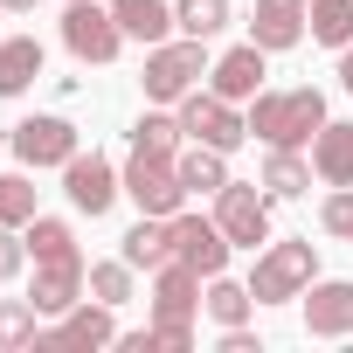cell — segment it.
<instances>
[{
  "mask_svg": "<svg viewBox=\"0 0 353 353\" xmlns=\"http://www.w3.org/2000/svg\"><path fill=\"white\" fill-rule=\"evenodd\" d=\"M28 263H35V256H28L21 229H8V222H0V284H14V277H21Z\"/></svg>",
  "mask_w": 353,
  "mask_h": 353,
  "instance_id": "d6a6232c",
  "label": "cell"
},
{
  "mask_svg": "<svg viewBox=\"0 0 353 353\" xmlns=\"http://www.w3.org/2000/svg\"><path fill=\"white\" fill-rule=\"evenodd\" d=\"M305 332L312 339H353V277H312L305 284Z\"/></svg>",
  "mask_w": 353,
  "mask_h": 353,
  "instance_id": "7c38bea8",
  "label": "cell"
},
{
  "mask_svg": "<svg viewBox=\"0 0 353 353\" xmlns=\"http://www.w3.org/2000/svg\"><path fill=\"white\" fill-rule=\"evenodd\" d=\"M8 152H14L28 173H49V166L63 173V166L83 152V139H77V125H70L63 111H28V118L8 132Z\"/></svg>",
  "mask_w": 353,
  "mask_h": 353,
  "instance_id": "5b68a950",
  "label": "cell"
},
{
  "mask_svg": "<svg viewBox=\"0 0 353 353\" xmlns=\"http://www.w3.org/2000/svg\"><path fill=\"white\" fill-rule=\"evenodd\" d=\"M201 312L215 319V325H250V312H256V291H250V277L236 284L229 270L222 277H208V291H201Z\"/></svg>",
  "mask_w": 353,
  "mask_h": 353,
  "instance_id": "cb8c5ba5",
  "label": "cell"
},
{
  "mask_svg": "<svg viewBox=\"0 0 353 353\" xmlns=\"http://www.w3.org/2000/svg\"><path fill=\"white\" fill-rule=\"evenodd\" d=\"M305 14H312V0H256V8H250V42L270 49V56H284V49H298L312 35Z\"/></svg>",
  "mask_w": 353,
  "mask_h": 353,
  "instance_id": "5bb4252c",
  "label": "cell"
},
{
  "mask_svg": "<svg viewBox=\"0 0 353 353\" xmlns=\"http://www.w3.org/2000/svg\"><path fill=\"white\" fill-rule=\"evenodd\" d=\"M208 70H215L208 42H194V35H166V42H152V49H145L139 90H145V104H181L188 90H201V83H208Z\"/></svg>",
  "mask_w": 353,
  "mask_h": 353,
  "instance_id": "7a4b0ae2",
  "label": "cell"
},
{
  "mask_svg": "<svg viewBox=\"0 0 353 353\" xmlns=\"http://www.w3.org/2000/svg\"><path fill=\"white\" fill-rule=\"evenodd\" d=\"M201 284H208V277H201L194 263L166 256V263L152 270V298H145L152 319H194V312H201Z\"/></svg>",
  "mask_w": 353,
  "mask_h": 353,
  "instance_id": "2e32d148",
  "label": "cell"
},
{
  "mask_svg": "<svg viewBox=\"0 0 353 353\" xmlns=\"http://www.w3.org/2000/svg\"><path fill=\"white\" fill-rule=\"evenodd\" d=\"M312 181H319V173H312L305 145H263V188H270V201H298Z\"/></svg>",
  "mask_w": 353,
  "mask_h": 353,
  "instance_id": "7402d4cb",
  "label": "cell"
},
{
  "mask_svg": "<svg viewBox=\"0 0 353 353\" xmlns=\"http://www.w3.org/2000/svg\"><path fill=\"white\" fill-rule=\"evenodd\" d=\"M0 21H8V8H0ZM0 35H8V28H0Z\"/></svg>",
  "mask_w": 353,
  "mask_h": 353,
  "instance_id": "8d00e7d4",
  "label": "cell"
},
{
  "mask_svg": "<svg viewBox=\"0 0 353 353\" xmlns=\"http://www.w3.org/2000/svg\"><path fill=\"white\" fill-rule=\"evenodd\" d=\"M188 145V132H181V111H173V104H145L139 111V125H132V152H181Z\"/></svg>",
  "mask_w": 353,
  "mask_h": 353,
  "instance_id": "603a6c76",
  "label": "cell"
},
{
  "mask_svg": "<svg viewBox=\"0 0 353 353\" xmlns=\"http://www.w3.org/2000/svg\"><path fill=\"white\" fill-rule=\"evenodd\" d=\"M305 28H312L319 49H346V42H353V0H312Z\"/></svg>",
  "mask_w": 353,
  "mask_h": 353,
  "instance_id": "83f0119b",
  "label": "cell"
},
{
  "mask_svg": "<svg viewBox=\"0 0 353 353\" xmlns=\"http://www.w3.org/2000/svg\"><path fill=\"white\" fill-rule=\"evenodd\" d=\"M319 229H325V236H339V243H353V188H332V194H325Z\"/></svg>",
  "mask_w": 353,
  "mask_h": 353,
  "instance_id": "4dcf8cb0",
  "label": "cell"
},
{
  "mask_svg": "<svg viewBox=\"0 0 353 353\" xmlns=\"http://www.w3.org/2000/svg\"><path fill=\"white\" fill-rule=\"evenodd\" d=\"M263 77H270V49H256V42H236V49H222V56H215V70H208V90H215V97H229V104H250V97L263 90Z\"/></svg>",
  "mask_w": 353,
  "mask_h": 353,
  "instance_id": "4fadbf2b",
  "label": "cell"
},
{
  "mask_svg": "<svg viewBox=\"0 0 353 353\" xmlns=\"http://www.w3.org/2000/svg\"><path fill=\"white\" fill-rule=\"evenodd\" d=\"M222 353H263V339L250 325H222Z\"/></svg>",
  "mask_w": 353,
  "mask_h": 353,
  "instance_id": "836d02e7",
  "label": "cell"
},
{
  "mask_svg": "<svg viewBox=\"0 0 353 353\" xmlns=\"http://www.w3.org/2000/svg\"><path fill=\"white\" fill-rule=\"evenodd\" d=\"M21 243H28V256H35V263L83 256V250H77V229H70L63 215H35V222H21Z\"/></svg>",
  "mask_w": 353,
  "mask_h": 353,
  "instance_id": "d4e9b609",
  "label": "cell"
},
{
  "mask_svg": "<svg viewBox=\"0 0 353 353\" xmlns=\"http://www.w3.org/2000/svg\"><path fill=\"white\" fill-rule=\"evenodd\" d=\"M125 201L139 215H181L188 208V188H181V166L166 152H132L125 159Z\"/></svg>",
  "mask_w": 353,
  "mask_h": 353,
  "instance_id": "8992f818",
  "label": "cell"
},
{
  "mask_svg": "<svg viewBox=\"0 0 353 353\" xmlns=\"http://www.w3.org/2000/svg\"><path fill=\"white\" fill-rule=\"evenodd\" d=\"M173 21H181V35H194V42H215L236 21V8L229 0H173Z\"/></svg>",
  "mask_w": 353,
  "mask_h": 353,
  "instance_id": "4316f807",
  "label": "cell"
},
{
  "mask_svg": "<svg viewBox=\"0 0 353 353\" xmlns=\"http://www.w3.org/2000/svg\"><path fill=\"white\" fill-rule=\"evenodd\" d=\"M35 339H42L35 298H0V353H28Z\"/></svg>",
  "mask_w": 353,
  "mask_h": 353,
  "instance_id": "484cf974",
  "label": "cell"
},
{
  "mask_svg": "<svg viewBox=\"0 0 353 353\" xmlns=\"http://www.w3.org/2000/svg\"><path fill=\"white\" fill-rule=\"evenodd\" d=\"M83 291H90V263H83V256L35 263V284H28V298H35V312H42V319H63V312H70Z\"/></svg>",
  "mask_w": 353,
  "mask_h": 353,
  "instance_id": "9a60e30c",
  "label": "cell"
},
{
  "mask_svg": "<svg viewBox=\"0 0 353 353\" xmlns=\"http://www.w3.org/2000/svg\"><path fill=\"white\" fill-rule=\"evenodd\" d=\"M215 222H222V236L236 243V250H263L270 243V188L263 181H229L222 194H215Z\"/></svg>",
  "mask_w": 353,
  "mask_h": 353,
  "instance_id": "ba28073f",
  "label": "cell"
},
{
  "mask_svg": "<svg viewBox=\"0 0 353 353\" xmlns=\"http://www.w3.org/2000/svg\"><path fill=\"white\" fill-rule=\"evenodd\" d=\"M0 8H8V21H21V14H35L42 0H0Z\"/></svg>",
  "mask_w": 353,
  "mask_h": 353,
  "instance_id": "d590c367",
  "label": "cell"
},
{
  "mask_svg": "<svg viewBox=\"0 0 353 353\" xmlns=\"http://www.w3.org/2000/svg\"><path fill=\"white\" fill-rule=\"evenodd\" d=\"M312 173H319V188H353V125L325 118L319 139H312Z\"/></svg>",
  "mask_w": 353,
  "mask_h": 353,
  "instance_id": "d6986e66",
  "label": "cell"
},
{
  "mask_svg": "<svg viewBox=\"0 0 353 353\" xmlns=\"http://www.w3.org/2000/svg\"><path fill=\"white\" fill-rule=\"evenodd\" d=\"M173 111H181V132H188V139H201V145H215V152H236V145L250 139V118H243V104L215 97L208 83H201V90H188Z\"/></svg>",
  "mask_w": 353,
  "mask_h": 353,
  "instance_id": "52a82bcc",
  "label": "cell"
},
{
  "mask_svg": "<svg viewBox=\"0 0 353 353\" xmlns=\"http://www.w3.org/2000/svg\"><path fill=\"white\" fill-rule=\"evenodd\" d=\"M145 339H152V353H188L194 346V319H152Z\"/></svg>",
  "mask_w": 353,
  "mask_h": 353,
  "instance_id": "1f68e13d",
  "label": "cell"
},
{
  "mask_svg": "<svg viewBox=\"0 0 353 353\" xmlns=\"http://www.w3.org/2000/svg\"><path fill=\"white\" fill-rule=\"evenodd\" d=\"M90 298H104V305H132L139 298V270L125 263V256H104V263H90Z\"/></svg>",
  "mask_w": 353,
  "mask_h": 353,
  "instance_id": "f1b7e54d",
  "label": "cell"
},
{
  "mask_svg": "<svg viewBox=\"0 0 353 353\" xmlns=\"http://www.w3.org/2000/svg\"><path fill=\"white\" fill-rule=\"evenodd\" d=\"M35 346H118V305H104V298H77Z\"/></svg>",
  "mask_w": 353,
  "mask_h": 353,
  "instance_id": "8fae6325",
  "label": "cell"
},
{
  "mask_svg": "<svg viewBox=\"0 0 353 353\" xmlns=\"http://www.w3.org/2000/svg\"><path fill=\"white\" fill-rule=\"evenodd\" d=\"M319 277V243L312 236H270L263 250H256V263H250V291H256V305H291V298H305V284Z\"/></svg>",
  "mask_w": 353,
  "mask_h": 353,
  "instance_id": "3957f363",
  "label": "cell"
},
{
  "mask_svg": "<svg viewBox=\"0 0 353 353\" xmlns=\"http://www.w3.org/2000/svg\"><path fill=\"white\" fill-rule=\"evenodd\" d=\"M42 70H49V56H42V42L21 28V35H0V97H28L35 83H42Z\"/></svg>",
  "mask_w": 353,
  "mask_h": 353,
  "instance_id": "ac0fdd59",
  "label": "cell"
},
{
  "mask_svg": "<svg viewBox=\"0 0 353 353\" xmlns=\"http://www.w3.org/2000/svg\"><path fill=\"white\" fill-rule=\"evenodd\" d=\"M42 208H35V173L21 166V173H0V222L8 229H21V222H35Z\"/></svg>",
  "mask_w": 353,
  "mask_h": 353,
  "instance_id": "f546056e",
  "label": "cell"
},
{
  "mask_svg": "<svg viewBox=\"0 0 353 353\" xmlns=\"http://www.w3.org/2000/svg\"><path fill=\"white\" fill-rule=\"evenodd\" d=\"M118 256H125L132 270H159V263L173 256V215H139V222L118 236Z\"/></svg>",
  "mask_w": 353,
  "mask_h": 353,
  "instance_id": "44dd1931",
  "label": "cell"
},
{
  "mask_svg": "<svg viewBox=\"0 0 353 353\" xmlns=\"http://www.w3.org/2000/svg\"><path fill=\"white\" fill-rule=\"evenodd\" d=\"M173 256L194 263L201 277H222V270H229V256H236V243L222 236V222H215V215L181 208V215H173Z\"/></svg>",
  "mask_w": 353,
  "mask_h": 353,
  "instance_id": "30bf717a",
  "label": "cell"
},
{
  "mask_svg": "<svg viewBox=\"0 0 353 353\" xmlns=\"http://www.w3.org/2000/svg\"><path fill=\"white\" fill-rule=\"evenodd\" d=\"M111 14H118L125 42H139V49H152V42H166V35H181V21H173V0H111Z\"/></svg>",
  "mask_w": 353,
  "mask_h": 353,
  "instance_id": "ffe728a7",
  "label": "cell"
},
{
  "mask_svg": "<svg viewBox=\"0 0 353 353\" xmlns=\"http://www.w3.org/2000/svg\"><path fill=\"white\" fill-rule=\"evenodd\" d=\"M63 194H70L77 215L97 222V215H111V208L125 201V166H111V159L90 145V152H77V159L63 166Z\"/></svg>",
  "mask_w": 353,
  "mask_h": 353,
  "instance_id": "9c48e42d",
  "label": "cell"
},
{
  "mask_svg": "<svg viewBox=\"0 0 353 353\" xmlns=\"http://www.w3.org/2000/svg\"><path fill=\"white\" fill-rule=\"evenodd\" d=\"M63 49L83 70H104V63L125 56V28L111 14V0H70V8H63Z\"/></svg>",
  "mask_w": 353,
  "mask_h": 353,
  "instance_id": "277c9868",
  "label": "cell"
},
{
  "mask_svg": "<svg viewBox=\"0 0 353 353\" xmlns=\"http://www.w3.org/2000/svg\"><path fill=\"white\" fill-rule=\"evenodd\" d=\"M243 118H250V139H263V145H305L312 152V139H319V125L332 111H325V90L298 83V90H256L243 104Z\"/></svg>",
  "mask_w": 353,
  "mask_h": 353,
  "instance_id": "6da1fadb",
  "label": "cell"
},
{
  "mask_svg": "<svg viewBox=\"0 0 353 353\" xmlns=\"http://www.w3.org/2000/svg\"><path fill=\"white\" fill-rule=\"evenodd\" d=\"M173 166H181V188H188V201H215L236 173H229V152H215V145H201V139H188L181 152H173Z\"/></svg>",
  "mask_w": 353,
  "mask_h": 353,
  "instance_id": "e0dca14e",
  "label": "cell"
},
{
  "mask_svg": "<svg viewBox=\"0 0 353 353\" xmlns=\"http://www.w3.org/2000/svg\"><path fill=\"white\" fill-rule=\"evenodd\" d=\"M339 90H346V97H353V42H346V49H339Z\"/></svg>",
  "mask_w": 353,
  "mask_h": 353,
  "instance_id": "e575fe53",
  "label": "cell"
}]
</instances>
